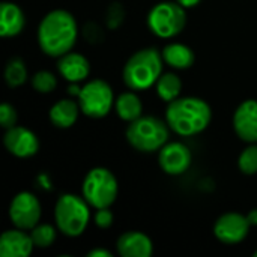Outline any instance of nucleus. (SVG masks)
I'll return each instance as SVG.
<instances>
[{
  "label": "nucleus",
  "mask_w": 257,
  "mask_h": 257,
  "mask_svg": "<svg viewBox=\"0 0 257 257\" xmlns=\"http://www.w3.org/2000/svg\"><path fill=\"white\" fill-rule=\"evenodd\" d=\"M78 38V24L75 17L66 9L50 11L39 23L38 44L44 54L60 57L72 51Z\"/></svg>",
  "instance_id": "nucleus-1"
},
{
  "label": "nucleus",
  "mask_w": 257,
  "mask_h": 257,
  "mask_svg": "<svg viewBox=\"0 0 257 257\" xmlns=\"http://www.w3.org/2000/svg\"><path fill=\"white\" fill-rule=\"evenodd\" d=\"M212 119L209 104L197 96H179L167 104L166 122L178 136L191 137L203 133Z\"/></svg>",
  "instance_id": "nucleus-2"
},
{
  "label": "nucleus",
  "mask_w": 257,
  "mask_h": 257,
  "mask_svg": "<svg viewBox=\"0 0 257 257\" xmlns=\"http://www.w3.org/2000/svg\"><path fill=\"white\" fill-rule=\"evenodd\" d=\"M163 54L157 48H142L136 51L123 66V83L128 89L140 92L157 84L163 74Z\"/></svg>",
  "instance_id": "nucleus-3"
},
{
  "label": "nucleus",
  "mask_w": 257,
  "mask_h": 257,
  "mask_svg": "<svg viewBox=\"0 0 257 257\" xmlns=\"http://www.w3.org/2000/svg\"><path fill=\"white\" fill-rule=\"evenodd\" d=\"M90 205L83 196L62 194L54 205V223L57 230L68 238H78L90 221Z\"/></svg>",
  "instance_id": "nucleus-4"
},
{
  "label": "nucleus",
  "mask_w": 257,
  "mask_h": 257,
  "mask_svg": "<svg viewBox=\"0 0 257 257\" xmlns=\"http://www.w3.org/2000/svg\"><path fill=\"white\" fill-rule=\"evenodd\" d=\"M169 123L155 116H140L126 128L128 143L139 152L152 154L169 142Z\"/></svg>",
  "instance_id": "nucleus-5"
},
{
  "label": "nucleus",
  "mask_w": 257,
  "mask_h": 257,
  "mask_svg": "<svg viewBox=\"0 0 257 257\" xmlns=\"http://www.w3.org/2000/svg\"><path fill=\"white\" fill-rule=\"evenodd\" d=\"M117 193V179L105 167L92 169L81 184V196L95 209L110 208L114 203Z\"/></svg>",
  "instance_id": "nucleus-6"
},
{
  "label": "nucleus",
  "mask_w": 257,
  "mask_h": 257,
  "mask_svg": "<svg viewBox=\"0 0 257 257\" xmlns=\"http://www.w3.org/2000/svg\"><path fill=\"white\" fill-rule=\"evenodd\" d=\"M187 24V12L178 2H161L148 14L149 30L161 38L170 39L178 36Z\"/></svg>",
  "instance_id": "nucleus-7"
},
{
  "label": "nucleus",
  "mask_w": 257,
  "mask_h": 257,
  "mask_svg": "<svg viewBox=\"0 0 257 257\" xmlns=\"http://www.w3.org/2000/svg\"><path fill=\"white\" fill-rule=\"evenodd\" d=\"M77 98L81 113L92 119L105 117L114 107L116 99L111 86L101 78L89 80L87 83H84L80 87Z\"/></svg>",
  "instance_id": "nucleus-8"
},
{
  "label": "nucleus",
  "mask_w": 257,
  "mask_h": 257,
  "mask_svg": "<svg viewBox=\"0 0 257 257\" xmlns=\"http://www.w3.org/2000/svg\"><path fill=\"white\" fill-rule=\"evenodd\" d=\"M41 215L42 208L33 193L21 191L9 205V220L18 229L32 230L36 224H39Z\"/></svg>",
  "instance_id": "nucleus-9"
},
{
  "label": "nucleus",
  "mask_w": 257,
  "mask_h": 257,
  "mask_svg": "<svg viewBox=\"0 0 257 257\" xmlns=\"http://www.w3.org/2000/svg\"><path fill=\"white\" fill-rule=\"evenodd\" d=\"M250 227L251 224L247 215L239 212H226L215 221L214 235L220 242L226 245H235L247 238Z\"/></svg>",
  "instance_id": "nucleus-10"
},
{
  "label": "nucleus",
  "mask_w": 257,
  "mask_h": 257,
  "mask_svg": "<svg viewBox=\"0 0 257 257\" xmlns=\"http://www.w3.org/2000/svg\"><path fill=\"white\" fill-rule=\"evenodd\" d=\"M193 163V154L187 145L181 142H167L158 151V164L169 176L184 175Z\"/></svg>",
  "instance_id": "nucleus-11"
},
{
  "label": "nucleus",
  "mask_w": 257,
  "mask_h": 257,
  "mask_svg": "<svg viewBox=\"0 0 257 257\" xmlns=\"http://www.w3.org/2000/svg\"><path fill=\"white\" fill-rule=\"evenodd\" d=\"M3 145L9 154L17 158H30L39 151L38 136L26 126H12L3 136Z\"/></svg>",
  "instance_id": "nucleus-12"
},
{
  "label": "nucleus",
  "mask_w": 257,
  "mask_h": 257,
  "mask_svg": "<svg viewBox=\"0 0 257 257\" xmlns=\"http://www.w3.org/2000/svg\"><path fill=\"white\" fill-rule=\"evenodd\" d=\"M233 130L239 140L257 143V99H247L233 113Z\"/></svg>",
  "instance_id": "nucleus-13"
},
{
  "label": "nucleus",
  "mask_w": 257,
  "mask_h": 257,
  "mask_svg": "<svg viewBox=\"0 0 257 257\" xmlns=\"http://www.w3.org/2000/svg\"><path fill=\"white\" fill-rule=\"evenodd\" d=\"M35 244L30 233L23 229H11L0 236V256L2 257H27L32 254Z\"/></svg>",
  "instance_id": "nucleus-14"
},
{
  "label": "nucleus",
  "mask_w": 257,
  "mask_h": 257,
  "mask_svg": "<svg viewBox=\"0 0 257 257\" xmlns=\"http://www.w3.org/2000/svg\"><path fill=\"white\" fill-rule=\"evenodd\" d=\"M116 251L122 257H151L154 244L143 232H125L116 241Z\"/></svg>",
  "instance_id": "nucleus-15"
},
{
  "label": "nucleus",
  "mask_w": 257,
  "mask_h": 257,
  "mask_svg": "<svg viewBox=\"0 0 257 257\" xmlns=\"http://www.w3.org/2000/svg\"><path fill=\"white\" fill-rule=\"evenodd\" d=\"M57 71L66 81L80 83V81H84L89 77L90 63L83 54L69 51V53L59 57Z\"/></svg>",
  "instance_id": "nucleus-16"
},
{
  "label": "nucleus",
  "mask_w": 257,
  "mask_h": 257,
  "mask_svg": "<svg viewBox=\"0 0 257 257\" xmlns=\"http://www.w3.org/2000/svg\"><path fill=\"white\" fill-rule=\"evenodd\" d=\"M24 26L26 17L23 9L12 2H3L0 9V35L3 38H14L21 33Z\"/></svg>",
  "instance_id": "nucleus-17"
},
{
  "label": "nucleus",
  "mask_w": 257,
  "mask_h": 257,
  "mask_svg": "<svg viewBox=\"0 0 257 257\" xmlns=\"http://www.w3.org/2000/svg\"><path fill=\"white\" fill-rule=\"evenodd\" d=\"M80 111H81V108H80L78 101L63 98L51 105L48 116H50L51 123L56 128L66 130V128H71L77 122Z\"/></svg>",
  "instance_id": "nucleus-18"
},
{
  "label": "nucleus",
  "mask_w": 257,
  "mask_h": 257,
  "mask_svg": "<svg viewBox=\"0 0 257 257\" xmlns=\"http://www.w3.org/2000/svg\"><path fill=\"white\" fill-rule=\"evenodd\" d=\"M161 54H163L164 63H167L170 68L179 69V71L191 68L194 65V60H196L194 51L188 45L181 44V42L167 44L163 48Z\"/></svg>",
  "instance_id": "nucleus-19"
},
{
  "label": "nucleus",
  "mask_w": 257,
  "mask_h": 257,
  "mask_svg": "<svg viewBox=\"0 0 257 257\" xmlns=\"http://www.w3.org/2000/svg\"><path fill=\"white\" fill-rule=\"evenodd\" d=\"M114 111L117 117H120L125 122H133L143 116V104L136 90H128L120 93L114 99Z\"/></svg>",
  "instance_id": "nucleus-20"
},
{
  "label": "nucleus",
  "mask_w": 257,
  "mask_h": 257,
  "mask_svg": "<svg viewBox=\"0 0 257 257\" xmlns=\"http://www.w3.org/2000/svg\"><path fill=\"white\" fill-rule=\"evenodd\" d=\"M155 90H157V95L160 96V99L169 104L181 96L182 80L175 72H164L160 75V78L155 84Z\"/></svg>",
  "instance_id": "nucleus-21"
},
{
  "label": "nucleus",
  "mask_w": 257,
  "mask_h": 257,
  "mask_svg": "<svg viewBox=\"0 0 257 257\" xmlns=\"http://www.w3.org/2000/svg\"><path fill=\"white\" fill-rule=\"evenodd\" d=\"M27 80V68L23 59L12 57L5 66V81L11 89L20 87Z\"/></svg>",
  "instance_id": "nucleus-22"
},
{
  "label": "nucleus",
  "mask_w": 257,
  "mask_h": 257,
  "mask_svg": "<svg viewBox=\"0 0 257 257\" xmlns=\"http://www.w3.org/2000/svg\"><path fill=\"white\" fill-rule=\"evenodd\" d=\"M32 241L36 248H48L54 244L57 238V230L51 224H36L30 230Z\"/></svg>",
  "instance_id": "nucleus-23"
},
{
  "label": "nucleus",
  "mask_w": 257,
  "mask_h": 257,
  "mask_svg": "<svg viewBox=\"0 0 257 257\" xmlns=\"http://www.w3.org/2000/svg\"><path fill=\"white\" fill-rule=\"evenodd\" d=\"M238 167L247 176L257 175V143H248V146L241 152Z\"/></svg>",
  "instance_id": "nucleus-24"
},
{
  "label": "nucleus",
  "mask_w": 257,
  "mask_h": 257,
  "mask_svg": "<svg viewBox=\"0 0 257 257\" xmlns=\"http://www.w3.org/2000/svg\"><path fill=\"white\" fill-rule=\"evenodd\" d=\"M32 87L39 93H51L57 87V78L50 71H38L32 75Z\"/></svg>",
  "instance_id": "nucleus-25"
},
{
  "label": "nucleus",
  "mask_w": 257,
  "mask_h": 257,
  "mask_svg": "<svg viewBox=\"0 0 257 257\" xmlns=\"http://www.w3.org/2000/svg\"><path fill=\"white\" fill-rule=\"evenodd\" d=\"M125 8L120 2H113L105 11V26L110 30H116L122 26L125 20Z\"/></svg>",
  "instance_id": "nucleus-26"
},
{
  "label": "nucleus",
  "mask_w": 257,
  "mask_h": 257,
  "mask_svg": "<svg viewBox=\"0 0 257 257\" xmlns=\"http://www.w3.org/2000/svg\"><path fill=\"white\" fill-rule=\"evenodd\" d=\"M17 120H18L17 110L11 104L3 102L0 105V126L3 130H9L17 125Z\"/></svg>",
  "instance_id": "nucleus-27"
},
{
  "label": "nucleus",
  "mask_w": 257,
  "mask_h": 257,
  "mask_svg": "<svg viewBox=\"0 0 257 257\" xmlns=\"http://www.w3.org/2000/svg\"><path fill=\"white\" fill-rule=\"evenodd\" d=\"M83 36L90 44H99L104 39V32H102L99 24H96L93 21H89V23H86V26L83 29Z\"/></svg>",
  "instance_id": "nucleus-28"
},
{
  "label": "nucleus",
  "mask_w": 257,
  "mask_h": 257,
  "mask_svg": "<svg viewBox=\"0 0 257 257\" xmlns=\"http://www.w3.org/2000/svg\"><path fill=\"white\" fill-rule=\"evenodd\" d=\"M93 221L99 229H108L113 224V212L108 208L98 209L93 215Z\"/></svg>",
  "instance_id": "nucleus-29"
},
{
  "label": "nucleus",
  "mask_w": 257,
  "mask_h": 257,
  "mask_svg": "<svg viewBox=\"0 0 257 257\" xmlns=\"http://www.w3.org/2000/svg\"><path fill=\"white\" fill-rule=\"evenodd\" d=\"M86 256L87 257H113V253H111V251H108V250H105V248H93V250H90Z\"/></svg>",
  "instance_id": "nucleus-30"
},
{
  "label": "nucleus",
  "mask_w": 257,
  "mask_h": 257,
  "mask_svg": "<svg viewBox=\"0 0 257 257\" xmlns=\"http://www.w3.org/2000/svg\"><path fill=\"white\" fill-rule=\"evenodd\" d=\"M182 8L185 9H191V8H196L197 5H200L202 0H176Z\"/></svg>",
  "instance_id": "nucleus-31"
},
{
  "label": "nucleus",
  "mask_w": 257,
  "mask_h": 257,
  "mask_svg": "<svg viewBox=\"0 0 257 257\" xmlns=\"http://www.w3.org/2000/svg\"><path fill=\"white\" fill-rule=\"evenodd\" d=\"M247 218L250 221L251 226H257V208L256 209H251L248 214H247Z\"/></svg>",
  "instance_id": "nucleus-32"
},
{
  "label": "nucleus",
  "mask_w": 257,
  "mask_h": 257,
  "mask_svg": "<svg viewBox=\"0 0 257 257\" xmlns=\"http://www.w3.org/2000/svg\"><path fill=\"white\" fill-rule=\"evenodd\" d=\"M38 181H39V182H42V187H44L45 190H50V188H51V185H50V181H48V176H47V175H41V176L38 178Z\"/></svg>",
  "instance_id": "nucleus-33"
},
{
  "label": "nucleus",
  "mask_w": 257,
  "mask_h": 257,
  "mask_svg": "<svg viewBox=\"0 0 257 257\" xmlns=\"http://www.w3.org/2000/svg\"><path fill=\"white\" fill-rule=\"evenodd\" d=\"M253 256L257 257V250H256V251H254V253H253Z\"/></svg>",
  "instance_id": "nucleus-34"
}]
</instances>
